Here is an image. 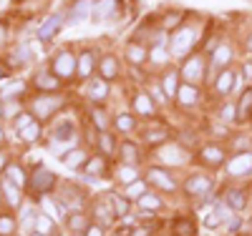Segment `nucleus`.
Masks as SVG:
<instances>
[{
	"label": "nucleus",
	"mask_w": 252,
	"mask_h": 236,
	"mask_svg": "<svg viewBox=\"0 0 252 236\" xmlns=\"http://www.w3.org/2000/svg\"><path fill=\"white\" fill-rule=\"evenodd\" d=\"M76 236H78V234H76Z\"/></svg>",
	"instance_id": "obj_60"
},
{
	"label": "nucleus",
	"mask_w": 252,
	"mask_h": 236,
	"mask_svg": "<svg viewBox=\"0 0 252 236\" xmlns=\"http://www.w3.org/2000/svg\"><path fill=\"white\" fill-rule=\"evenodd\" d=\"M3 138H5V133H3V128H0V143H3Z\"/></svg>",
	"instance_id": "obj_58"
},
{
	"label": "nucleus",
	"mask_w": 252,
	"mask_h": 236,
	"mask_svg": "<svg viewBox=\"0 0 252 236\" xmlns=\"http://www.w3.org/2000/svg\"><path fill=\"white\" fill-rule=\"evenodd\" d=\"M232 88H235V73L232 71H222L220 78H217V93L220 96H227Z\"/></svg>",
	"instance_id": "obj_21"
},
{
	"label": "nucleus",
	"mask_w": 252,
	"mask_h": 236,
	"mask_svg": "<svg viewBox=\"0 0 252 236\" xmlns=\"http://www.w3.org/2000/svg\"><path fill=\"white\" fill-rule=\"evenodd\" d=\"M182 23V13H166V18L161 20V28H174Z\"/></svg>",
	"instance_id": "obj_40"
},
{
	"label": "nucleus",
	"mask_w": 252,
	"mask_h": 236,
	"mask_svg": "<svg viewBox=\"0 0 252 236\" xmlns=\"http://www.w3.org/2000/svg\"><path fill=\"white\" fill-rule=\"evenodd\" d=\"M94 3H96V0H73L66 23H68V26H76V23H81V20H86V18L94 13Z\"/></svg>",
	"instance_id": "obj_7"
},
{
	"label": "nucleus",
	"mask_w": 252,
	"mask_h": 236,
	"mask_svg": "<svg viewBox=\"0 0 252 236\" xmlns=\"http://www.w3.org/2000/svg\"><path fill=\"white\" fill-rule=\"evenodd\" d=\"M63 23H66V18H63V13H53L48 20H46V23L43 26H40L38 28V33H35V38L40 40V43H46V40H51L53 35H56V30L63 26Z\"/></svg>",
	"instance_id": "obj_8"
},
{
	"label": "nucleus",
	"mask_w": 252,
	"mask_h": 236,
	"mask_svg": "<svg viewBox=\"0 0 252 236\" xmlns=\"http://www.w3.org/2000/svg\"><path fill=\"white\" fill-rule=\"evenodd\" d=\"M86 151H81V148H76V151H71V154H66V156H61V161H63V166H68V168H78V166H83L86 163Z\"/></svg>",
	"instance_id": "obj_23"
},
{
	"label": "nucleus",
	"mask_w": 252,
	"mask_h": 236,
	"mask_svg": "<svg viewBox=\"0 0 252 236\" xmlns=\"http://www.w3.org/2000/svg\"><path fill=\"white\" fill-rule=\"evenodd\" d=\"M146 141H164V131H149L146 133Z\"/></svg>",
	"instance_id": "obj_49"
},
{
	"label": "nucleus",
	"mask_w": 252,
	"mask_h": 236,
	"mask_svg": "<svg viewBox=\"0 0 252 236\" xmlns=\"http://www.w3.org/2000/svg\"><path fill=\"white\" fill-rule=\"evenodd\" d=\"M28 58H31V46H18V48L13 51V58H10V63H20V66H26V63H28Z\"/></svg>",
	"instance_id": "obj_31"
},
{
	"label": "nucleus",
	"mask_w": 252,
	"mask_h": 236,
	"mask_svg": "<svg viewBox=\"0 0 252 236\" xmlns=\"http://www.w3.org/2000/svg\"><path fill=\"white\" fill-rule=\"evenodd\" d=\"M3 191L8 194V201H10L13 206H18V204H20V199H18V186H15V184H10L8 179H3Z\"/></svg>",
	"instance_id": "obj_36"
},
{
	"label": "nucleus",
	"mask_w": 252,
	"mask_h": 236,
	"mask_svg": "<svg viewBox=\"0 0 252 236\" xmlns=\"http://www.w3.org/2000/svg\"><path fill=\"white\" fill-rule=\"evenodd\" d=\"M98 73H101L103 80L111 83V80L119 76V60H116V55H103V58L98 60Z\"/></svg>",
	"instance_id": "obj_10"
},
{
	"label": "nucleus",
	"mask_w": 252,
	"mask_h": 236,
	"mask_svg": "<svg viewBox=\"0 0 252 236\" xmlns=\"http://www.w3.org/2000/svg\"><path fill=\"white\" fill-rule=\"evenodd\" d=\"M114 123H116V128H121V131H134V126H136V121L129 113H119Z\"/></svg>",
	"instance_id": "obj_34"
},
{
	"label": "nucleus",
	"mask_w": 252,
	"mask_h": 236,
	"mask_svg": "<svg viewBox=\"0 0 252 236\" xmlns=\"http://www.w3.org/2000/svg\"><path fill=\"white\" fill-rule=\"evenodd\" d=\"M252 168V156L250 154H240L229 161V174H247Z\"/></svg>",
	"instance_id": "obj_19"
},
{
	"label": "nucleus",
	"mask_w": 252,
	"mask_h": 236,
	"mask_svg": "<svg viewBox=\"0 0 252 236\" xmlns=\"http://www.w3.org/2000/svg\"><path fill=\"white\" fill-rule=\"evenodd\" d=\"M89 168H91V171H103V161H101V158H94V161L89 163Z\"/></svg>",
	"instance_id": "obj_51"
},
{
	"label": "nucleus",
	"mask_w": 252,
	"mask_h": 236,
	"mask_svg": "<svg viewBox=\"0 0 252 236\" xmlns=\"http://www.w3.org/2000/svg\"><path fill=\"white\" fill-rule=\"evenodd\" d=\"M76 68H78V58H73V53H68V51L58 53V55L53 58V63H51V71H53V76H58L61 80L73 78Z\"/></svg>",
	"instance_id": "obj_3"
},
{
	"label": "nucleus",
	"mask_w": 252,
	"mask_h": 236,
	"mask_svg": "<svg viewBox=\"0 0 252 236\" xmlns=\"http://www.w3.org/2000/svg\"><path fill=\"white\" fill-rule=\"evenodd\" d=\"M202 158L207 163H220L222 161V148L220 146H204L202 148Z\"/></svg>",
	"instance_id": "obj_27"
},
{
	"label": "nucleus",
	"mask_w": 252,
	"mask_h": 236,
	"mask_svg": "<svg viewBox=\"0 0 252 236\" xmlns=\"http://www.w3.org/2000/svg\"><path fill=\"white\" fill-rule=\"evenodd\" d=\"M184 83H202L204 80V55H187L182 63V71H179Z\"/></svg>",
	"instance_id": "obj_2"
},
{
	"label": "nucleus",
	"mask_w": 252,
	"mask_h": 236,
	"mask_svg": "<svg viewBox=\"0 0 252 236\" xmlns=\"http://www.w3.org/2000/svg\"><path fill=\"white\" fill-rule=\"evenodd\" d=\"M194 43H197V28L194 26H179L169 38V55H174V58L187 55L194 48Z\"/></svg>",
	"instance_id": "obj_1"
},
{
	"label": "nucleus",
	"mask_w": 252,
	"mask_h": 236,
	"mask_svg": "<svg viewBox=\"0 0 252 236\" xmlns=\"http://www.w3.org/2000/svg\"><path fill=\"white\" fill-rule=\"evenodd\" d=\"M149 179H152L154 184H159L164 191H174V188H177V184L169 179V174H166V171H161V168H152V171H149Z\"/></svg>",
	"instance_id": "obj_20"
},
{
	"label": "nucleus",
	"mask_w": 252,
	"mask_h": 236,
	"mask_svg": "<svg viewBox=\"0 0 252 236\" xmlns=\"http://www.w3.org/2000/svg\"><path fill=\"white\" fill-rule=\"evenodd\" d=\"M94 68H96V53H94V51H83V53L78 55V68H76V73H78L81 78H91Z\"/></svg>",
	"instance_id": "obj_13"
},
{
	"label": "nucleus",
	"mask_w": 252,
	"mask_h": 236,
	"mask_svg": "<svg viewBox=\"0 0 252 236\" xmlns=\"http://www.w3.org/2000/svg\"><path fill=\"white\" fill-rule=\"evenodd\" d=\"M134 111H136L139 116H154V113H157L154 101H152V96L146 93V91H139V93L134 96Z\"/></svg>",
	"instance_id": "obj_12"
},
{
	"label": "nucleus",
	"mask_w": 252,
	"mask_h": 236,
	"mask_svg": "<svg viewBox=\"0 0 252 236\" xmlns=\"http://www.w3.org/2000/svg\"><path fill=\"white\" fill-rule=\"evenodd\" d=\"M166 55H169V53L164 51V46H154V48L149 51V58H152L154 63H164V60H166Z\"/></svg>",
	"instance_id": "obj_41"
},
{
	"label": "nucleus",
	"mask_w": 252,
	"mask_h": 236,
	"mask_svg": "<svg viewBox=\"0 0 252 236\" xmlns=\"http://www.w3.org/2000/svg\"><path fill=\"white\" fill-rule=\"evenodd\" d=\"M38 136H40V123H35V121H33L28 128H23V131H20V136H18V138H23L26 143H33Z\"/></svg>",
	"instance_id": "obj_29"
},
{
	"label": "nucleus",
	"mask_w": 252,
	"mask_h": 236,
	"mask_svg": "<svg viewBox=\"0 0 252 236\" xmlns=\"http://www.w3.org/2000/svg\"><path fill=\"white\" fill-rule=\"evenodd\" d=\"M33 83L38 85L40 91H48V93H53V91H58V88H61V78H58V76H53V73H48V71L35 73Z\"/></svg>",
	"instance_id": "obj_11"
},
{
	"label": "nucleus",
	"mask_w": 252,
	"mask_h": 236,
	"mask_svg": "<svg viewBox=\"0 0 252 236\" xmlns=\"http://www.w3.org/2000/svg\"><path fill=\"white\" fill-rule=\"evenodd\" d=\"M13 231H15L13 216H0V236H10Z\"/></svg>",
	"instance_id": "obj_38"
},
{
	"label": "nucleus",
	"mask_w": 252,
	"mask_h": 236,
	"mask_svg": "<svg viewBox=\"0 0 252 236\" xmlns=\"http://www.w3.org/2000/svg\"><path fill=\"white\" fill-rule=\"evenodd\" d=\"M53 138L56 141H63V143H71L76 138V123L73 121H61L53 131Z\"/></svg>",
	"instance_id": "obj_16"
},
{
	"label": "nucleus",
	"mask_w": 252,
	"mask_h": 236,
	"mask_svg": "<svg viewBox=\"0 0 252 236\" xmlns=\"http://www.w3.org/2000/svg\"><path fill=\"white\" fill-rule=\"evenodd\" d=\"M98 146L103 148V154H111V151H114V141H111V136H109V133H101Z\"/></svg>",
	"instance_id": "obj_44"
},
{
	"label": "nucleus",
	"mask_w": 252,
	"mask_h": 236,
	"mask_svg": "<svg viewBox=\"0 0 252 236\" xmlns=\"http://www.w3.org/2000/svg\"><path fill=\"white\" fill-rule=\"evenodd\" d=\"M141 206H146V209H157V206H159V201H157V199H152V196H141Z\"/></svg>",
	"instance_id": "obj_48"
},
{
	"label": "nucleus",
	"mask_w": 252,
	"mask_h": 236,
	"mask_svg": "<svg viewBox=\"0 0 252 236\" xmlns=\"http://www.w3.org/2000/svg\"><path fill=\"white\" fill-rule=\"evenodd\" d=\"M177 101H179L182 105H194V103L199 101V91H197V85H192V83H179Z\"/></svg>",
	"instance_id": "obj_15"
},
{
	"label": "nucleus",
	"mask_w": 252,
	"mask_h": 236,
	"mask_svg": "<svg viewBox=\"0 0 252 236\" xmlns=\"http://www.w3.org/2000/svg\"><path fill=\"white\" fill-rule=\"evenodd\" d=\"M152 229L149 226H144V229H134V236H146V234H149Z\"/></svg>",
	"instance_id": "obj_53"
},
{
	"label": "nucleus",
	"mask_w": 252,
	"mask_h": 236,
	"mask_svg": "<svg viewBox=\"0 0 252 236\" xmlns=\"http://www.w3.org/2000/svg\"><path fill=\"white\" fill-rule=\"evenodd\" d=\"M247 48H250V51H252V35H250V38H247Z\"/></svg>",
	"instance_id": "obj_56"
},
{
	"label": "nucleus",
	"mask_w": 252,
	"mask_h": 236,
	"mask_svg": "<svg viewBox=\"0 0 252 236\" xmlns=\"http://www.w3.org/2000/svg\"><path fill=\"white\" fill-rule=\"evenodd\" d=\"M111 204H114V211H116V216H126V211H129V199H121V196H111Z\"/></svg>",
	"instance_id": "obj_37"
},
{
	"label": "nucleus",
	"mask_w": 252,
	"mask_h": 236,
	"mask_svg": "<svg viewBox=\"0 0 252 236\" xmlns=\"http://www.w3.org/2000/svg\"><path fill=\"white\" fill-rule=\"evenodd\" d=\"M250 108H252V91H247V93H245V98H242V101H240V105H237L240 116L250 113Z\"/></svg>",
	"instance_id": "obj_43"
},
{
	"label": "nucleus",
	"mask_w": 252,
	"mask_h": 236,
	"mask_svg": "<svg viewBox=\"0 0 252 236\" xmlns=\"http://www.w3.org/2000/svg\"><path fill=\"white\" fill-rule=\"evenodd\" d=\"M121 158H124L126 166H134V163L139 161V148H136V143L124 141V143H121Z\"/></svg>",
	"instance_id": "obj_22"
},
{
	"label": "nucleus",
	"mask_w": 252,
	"mask_h": 236,
	"mask_svg": "<svg viewBox=\"0 0 252 236\" xmlns=\"http://www.w3.org/2000/svg\"><path fill=\"white\" fill-rule=\"evenodd\" d=\"M209 186H212V184H209V179H207V176H199V174L192 176V179L184 184V188H187L192 196H202L204 191H209Z\"/></svg>",
	"instance_id": "obj_18"
},
{
	"label": "nucleus",
	"mask_w": 252,
	"mask_h": 236,
	"mask_svg": "<svg viewBox=\"0 0 252 236\" xmlns=\"http://www.w3.org/2000/svg\"><path fill=\"white\" fill-rule=\"evenodd\" d=\"M3 116H5V105H3V103H0V118H3Z\"/></svg>",
	"instance_id": "obj_55"
},
{
	"label": "nucleus",
	"mask_w": 252,
	"mask_h": 236,
	"mask_svg": "<svg viewBox=\"0 0 252 236\" xmlns=\"http://www.w3.org/2000/svg\"><path fill=\"white\" fill-rule=\"evenodd\" d=\"M23 88H26L23 80H10L5 85H0V98L10 101V98H15V93H23Z\"/></svg>",
	"instance_id": "obj_24"
},
{
	"label": "nucleus",
	"mask_w": 252,
	"mask_h": 236,
	"mask_svg": "<svg viewBox=\"0 0 252 236\" xmlns=\"http://www.w3.org/2000/svg\"><path fill=\"white\" fill-rule=\"evenodd\" d=\"M124 55H126V60H129L131 66H141V63H146V58H149V51H146L141 43L131 40V43H126Z\"/></svg>",
	"instance_id": "obj_9"
},
{
	"label": "nucleus",
	"mask_w": 252,
	"mask_h": 236,
	"mask_svg": "<svg viewBox=\"0 0 252 236\" xmlns=\"http://www.w3.org/2000/svg\"><path fill=\"white\" fill-rule=\"evenodd\" d=\"M31 123H33V121H31V113H20V116H18V121H15V128H18V133L23 131V128H28Z\"/></svg>",
	"instance_id": "obj_45"
},
{
	"label": "nucleus",
	"mask_w": 252,
	"mask_h": 236,
	"mask_svg": "<svg viewBox=\"0 0 252 236\" xmlns=\"http://www.w3.org/2000/svg\"><path fill=\"white\" fill-rule=\"evenodd\" d=\"M91 116H94V123H96L98 128H106V126H109V118H106V111H103V108H94Z\"/></svg>",
	"instance_id": "obj_39"
},
{
	"label": "nucleus",
	"mask_w": 252,
	"mask_h": 236,
	"mask_svg": "<svg viewBox=\"0 0 252 236\" xmlns=\"http://www.w3.org/2000/svg\"><path fill=\"white\" fill-rule=\"evenodd\" d=\"M159 156H161V161H166V163H182V161H184V158H179V148H177V146H166Z\"/></svg>",
	"instance_id": "obj_33"
},
{
	"label": "nucleus",
	"mask_w": 252,
	"mask_h": 236,
	"mask_svg": "<svg viewBox=\"0 0 252 236\" xmlns=\"http://www.w3.org/2000/svg\"><path fill=\"white\" fill-rule=\"evenodd\" d=\"M33 236H43V234H33Z\"/></svg>",
	"instance_id": "obj_59"
},
{
	"label": "nucleus",
	"mask_w": 252,
	"mask_h": 236,
	"mask_svg": "<svg viewBox=\"0 0 252 236\" xmlns=\"http://www.w3.org/2000/svg\"><path fill=\"white\" fill-rule=\"evenodd\" d=\"M86 236H103V231H101V226H91Z\"/></svg>",
	"instance_id": "obj_52"
},
{
	"label": "nucleus",
	"mask_w": 252,
	"mask_h": 236,
	"mask_svg": "<svg viewBox=\"0 0 252 236\" xmlns=\"http://www.w3.org/2000/svg\"><path fill=\"white\" fill-rule=\"evenodd\" d=\"M53 184H56V176L51 174L48 168L38 166V168L33 171V176H31V186H33L35 194H48V191L53 188Z\"/></svg>",
	"instance_id": "obj_6"
},
{
	"label": "nucleus",
	"mask_w": 252,
	"mask_h": 236,
	"mask_svg": "<svg viewBox=\"0 0 252 236\" xmlns=\"http://www.w3.org/2000/svg\"><path fill=\"white\" fill-rule=\"evenodd\" d=\"M5 161H8V158H5L3 154H0V168H8V166H5Z\"/></svg>",
	"instance_id": "obj_54"
},
{
	"label": "nucleus",
	"mask_w": 252,
	"mask_h": 236,
	"mask_svg": "<svg viewBox=\"0 0 252 236\" xmlns=\"http://www.w3.org/2000/svg\"><path fill=\"white\" fill-rule=\"evenodd\" d=\"M116 179H119L121 184H134V181H136V168H134V166H121L119 174H116Z\"/></svg>",
	"instance_id": "obj_32"
},
{
	"label": "nucleus",
	"mask_w": 252,
	"mask_h": 236,
	"mask_svg": "<svg viewBox=\"0 0 252 236\" xmlns=\"http://www.w3.org/2000/svg\"><path fill=\"white\" fill-rule=\"evenodd\" d=\"M5 179L10 181V184H15L18 188L26 184V171L20 168V166H15V163H10L8 168H5Z\"/></svg>",
	"instance_id": "obj_25"
},
{
	"label": "nucleus",
	"mask_w": 252,
	"mask_h": 236,
	"mask_svg": "<svg viewBox=\"0 0 252 236\" xmlns=\"http://www.w3.org/2000/svg\"><path fill=\"white\" fill-rule=\"evenodd\" d=\"M177 236H194L192 221H177Z\"/></svg>",
	"instance_id": "obj_42"
},
{
	"label": "nucleus",
	"mask_w": 252,
	"mask_h": 236,
	"mask_svg": "<svg viewBox=\"0 0 252 236\" xmlns=\"http://www.w3.org/2000/svg\"><path fill=\"white\" fill-rule=\"evenodd\" d=\"M121 10V0H96L94 3V23H103V20H114Z\"/></svg>",
	"instance_id": "obj_5"
},
{
	"label": "nucleus",
	"mask_w": 252,
	"mask_h": 236,
	"mask_svg": "<svg viewBox=\"0 0 252 236\" xmlns=\"http://www.w3.org/2000/svg\"><path fill=\"white\" fill-rule=\"evenodd\" d=\"M71 229H76V231L78 229H86V219H83V216L78 219V213H73V216H71Z\"/></svg>",
	"instance_id": "obj_47"
},
{
	"label": "nucleus",
	"mask_w": 252,
	"mask_h": 236,
	"mask_svg": "<svg viewBox=\"0 0 252 236\" xmlns=\"http://www.w3.org/2000/svg\"><path fill=\"white\" fill-rule=\"evenodd\" d=\"M235 111H237V105H232V103H227L224 108H222V113H220V116H222L224 121H232V118H235Z\"/></svg>",
	"instance_id": "obj_46"
},
{
	"label": "nucleus",
	"mask_w": 252,
	"mask_h": 236,
	"mask_svg": "<svg viewBox=\"0 0 252 236\" xmlns=\"http://www.w3.org/2000/svg\"><path fill=\"white\" fill-rule=\"evenodd\" d=\"M5 40H8V28H5L3 23H0V48L5 46Z\"/></svg>",
	"instance_id": "obj_50"
},
{
	"label": "nucleus",
	"mask_w": 252,
	"mask_h": 236,
	"mask_svg": "<svg viewBox=\"0 0 252 236\" xmlns=\"http://www.w3.org/2000/svg\"><path fill=\"white\" fill-rule=\"evenodd\" d=\"M232 60V51H229L227 46H217L215 48V66H227V63Z\"/></svg>",
	"instance_id": "obj_28"
},
{
	"label": "nucleus",
	"mask_w": 252,
	"mask_h": 236,
	"mask_svg": "<svg viewBox=\"0 0 252 236\" xmlns=\"http://www.w3.org/2000/svg\"><path fill=\"white\" fill-rule=\"evenodd\" d=\"M161 91H164L166 98L177 96V91H179V73H177V71H166V73H164V78H161Z\"/></svg>",
	"instance_id": "obj_17"
},
{
	"label": "nucleus",
	"mask_w": 252,
	"mask_h": 236,
	"mask_svg": "<svg viewBox=\"0 0 252 236\" xmlns=\"http://www.w3.org/2000/svg\"><path fill=\"white\" fill-rule=\"evenodd\" d=\"M61 105H63V98L61 96H43V93H40L38 98H33L31 108H33V116L48 118V116H53L56 108H61Z\"/></svg>",
	"instance_id": "obj_4"
},
{
	"label": "nucleus",
	"mask_w": 252,
	"mask_h": 236,
	"mask_svg": "<svg viewBox=\"0 0 252 236\" xmlns=\"http://www.w3.org/2000/svg\"><path fill=\"white\" fill-rule=\"evenodd\" d=\"M89 98L96 101V103L106 101V98H109V80H103L101 76L94 78V80L89 83Z\"/></svg>",
	"instance_id": "obj_14"
},
{
	"label": "nucleus",
	"mask_w": 252,
	"mask_h": 236,
	"mask_svg": "<svg viewBox=\"0 0 252 236\" xmlns=\"http://www.w3.org/2000/svg\"><path fill=\"white\" fill-rule=\"evenodd\" d=\"M144 191H146V184L144 181H134V184H129V188H126V199H141Z\"/></svg>",
	"instance_id": "obj_35"
},
{
	"label": "nucleus",
	"mask_w": 252,
	"mask_h": 236,
	"mask_svg": "<svg viewBox=\"0 0 252 236\" xmlns=\"http://www.w3.org/2000/svg\"><path fill=\"white\" fill-rule=\"evenodd\" d=\"M5 76H8V73H5V71H3V68H0V80H3V78H5Z\"/></svg>",
	"instance_id": "obj_57"
},
{
	"label": "nucleus",
	"mask_w": 252,
	"mask_h": 236,
	"mask_svg": "<svg viewBox=\"0 0 252 236\" xmlns=\"http://www.w3.org/2000/svg\"><path fill=\"white\" fill-rule=\"evenodd\" d=\"M245 204H247V199H245V191H240V188H232V191L227 194V206H229V209L242 211V209H245Z\"/></svg>",
	"instance_id": "obj_26"
},
{
	"label": "nucleus",
	"mask_w": 252,
	"mask_h": 236,
	"mask_svg": "<svg viewBox=\"0 0 252 236\" xmlns=\"http://www.w3.org/2000/svg\"><path fill=\"white\" fill-rule=\"evenodd\" d=\"M35 229H38V234L48 236V234L53 231V221L46 216V213H38V216H35Z\"/></svg>",
	"instance_id": "obj_30"
}]
</instances>
